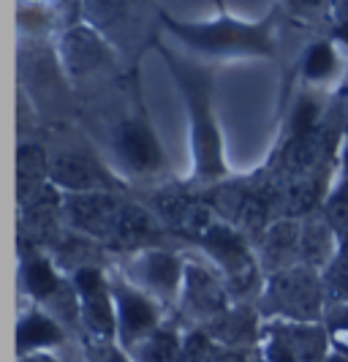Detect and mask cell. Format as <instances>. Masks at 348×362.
<instances>
[{
    "mask_svg": "<svg viewBox=\"0 0 348 362\" xmlns=\"http://www.w3.org/2000/svg\"><path fill=\"white\" fill-rule=\"evenodd\" d=\"M324 362H348V357H343V354H335V357H327Z\"/></svg>",
    "mask_w": 348,
    "mask_h": 362,
    "instance_id": "36",
    "label": "cell"
},
{
    "mask_svg": "<svg viewBox=\"0 0 348 362\" xmlns=\"http://www.w3.org/2000/svg\"><path fill=\"white\" fill-rule=\"evenodd\" d=\"M299 240H302V221L299 218H277L267 226V232L261 235V251H264V262L275 272L292 267L294 256L299 259Z\"/></svg>",
    "mask_w": 348,
    "mask_h": 362,
    "instance_id": "14",
    "label": "cell"
},
{
    "mask_svg": "<svg viewBox=\"0 0 348 362\" xmlns=\"http://www.w3.org/2000/svg\"><path fill=\"white\" fill-rule=\"evenodd\" d=\"M158 213L164 216L169 226L180 229L185 235L199 237V240H204L207 232L218 223L212 204L202 199H188V197H164L158 202Z\"/></svg>",
    "mask_w": 348,
    "mask_h": 362,
    "instance_id": "13",
    "label": "cell"
},
{
    "mask_svg": "<svg viewBox=\"0 0 348 362\" xmlns=\"http://www.w3.org/2000/svg\"><path fill=\"white\" fill-rule=\"evenodd\" d=\"M136 272H139V278L145 281L147 289L158 291L161 297H172V294L177 291V286H180V278L185 275V267L172 254L147 251V254L136 262Z\"/></svg>",
    "mask_w": 348,
    "mask_h": 362,
    "instance_id": "15",
    "label": "cell"
},
{
    "mask_svg": "<svg viewBox=\"0 0 348 362\" xmlns=\"http://www.w3.org/2000/svg\"><path fill=\"white\" fill-rule=\"evenodd\" d=\"M202 243L207 245V251L215 256V262H218V267L226 275V281L232 284V289L245 291L253 286V281H256V262H253L251 251L245 248V237L237 235L234 226L218 221L207 232Z\"/></svg>",
    "mask_w": 348,
    "mask_h": 362,
    "instance_id": "4",
    "label": "cell"
},
{
    "mask_svg": "<svg viewBox=\"0 0 348 362\" xmlns=\"http://www.w3.org/2000/svg\"><path fill=\"white\" fill-rule=\"evenodd\" d=\"M25 286L38 300H47V297H52V294L63 289V284H60L57 272L52 270V264L47 259H41V256H33V259L25 262Z\"/></svg>",
    "mask_w": 348,
    "mask_h": 362,
    "instance_id": "25",
    "label": "cell"
},
{
    "mask_svg": "<svg viewBox=\"0 0 348 362\" xmlns=\"http://www.w3.org/2000/svg\"><path fill=\"white\" fill-rule=\"evenodd\" d=\"M49 182L68 194H92L107 191V175L101 166L76 150H60L49 161Z\"/></svg>",
    "mask_w": 348,
    "mask_h": 362,
    "instance_id": "6",
    "label": "cell"
},
{
    "mask_svg": "<svg viewBox=\"0 0 348 362\" xmlns=\"http://www.w3.org/2000/svg\"><path fill=\"white\" fill-rule=\"evenodd\" d=\"M330 338H332V344L340 349V354L348 357V305L340 310V313H337V319L332 322Z\"/></svg>",
    "mask_w": 348,
    "mask_h": 362,
    "instance_id": "31",
    "label": "cell"
},
{
    "mask_svg": "<svg viewBox=\"0 0 348 362\" xmlns=\"http://www.w3.org/2000/svg\"><path fill=\"white\" fill-rule=\"evenodd\" d=\"M57 232V202L55 194L49 191L44 199L25 210V221H22V235L30 243H47L52 240Z\"/></svg>",
    "mask_w": 348,
    "mask_h": 362,
    "instance_id": "20",
    "label": "cell"
},
{
    "mask_svg": "<svg viewBox=\"0 0 348 362\" xmlns=\"http://www.w3.org/2000/svg\"><path fill=\"white\" fill-rule=\"evenodd\" d=\"M340 237L335 235L324 213H311L302 221V240H299V262L313 270H327L337 256Z\"/></svg>",
    "mask_w": 348,
    "mask_h": 362,
    "instance_id": "12",
    "label": "cell"
},
{
    "mask_svg": "<svg viewBox=\"0 0 348 362\" xmlns=\"http://www.w3.org/2000/svg\"><path fill=\"white\" fill-rule=\"evenodd\" d=\"M136 357H139V362H185L183 344L169 329L152 332L145 344L136 349Z\"/></svg>",
    "mask_w": 348,
    "mask_h": 362,
    "instance_id": "24",
    "label": "cell"
},
{
    "mask_svg": "<svg viewBox=\"0 0 348 362\" xmlns=\"http://www.w3.org/2000/svg\"><path fill=\"white\" fill-rule=\"evenodd\" d=\"M215 362H248V357L242 351H237V349H223Z\"/></svg>",
    "mask_w": 348,
    "mask_h": 362,
    "instance_id": "32",
    "label": "cell"
},
{
    "mask_svg": "<svg viewBox=\"0 0 348 362\" xmlns=\"http://www.w3.org/2000/svg\"><path fill=\"white\" fill-rule=\"evenodd\" d=\"M337 8H340V11H337V28H340V33L348 38V3H340Z\"/></svg>",
    "mask_w": 348,
    "mask_h": 362,
    "instance_id": "33",
    "label": "cell"
},
{
    "mask_svg": "<svg viewBox=\"0 0 348 362\" xmlns=\"http://www.w3.org/2000/svg\"><path fill=\"white\" fill-rule=\"evenodd\" d=\"M185 36L193 38L204 47H253L267 49L264 36L258 30L242 28V25H218V28H199V30H185Z\"/></svg>",
    "mask_w": 348,
    "mask_h": 362,
    "instance_id": "19",
    "label": "cell"
},
{
    "mask_svg": "<svg viewBox=\"0 0 348 362\" xmlns=\"http://www.w3.org/2000/svg\"><path fill=\"white\" fill-rule=\"evenodd\" d=\"M335 69V52L330 44H316L305 54V76L308 79H324Z\"/></svg>",
    "mask_w": 348,
    "mask_h": 362,
    "instance_id": "29",
    "label": "cell"
},
{
    "mask_svg": "<svg viewBox=\"0 0 348 362\" xmlns=\"http://www.w3.org/2000/svg\"><path fill=\"white\" fill-rule=\"evenodd\" d=\"M223 351V346L210 332H191L183 344L185 362H215Z\"/></svg>",
    "mask_w": 348,
    "mask_h": 362,
    "instance_id": "27",
    "label": "cell"
},
{
    "mask_svg": "<svg viewBox=\"0 0 348 362\" xmlns=\"http://www.w3.org/2000/svg\"><path fill=\"white\" fill-rule=\"evenodd\" d=\"M63 54L71 74L92 71L104 60V44L90 28H73L63 38Z\"/></svg>",
    "mask_w": 348,
    "mask_h": 362,
    "instance_id": "16",
    "label": "cell"
},
{
    "mask_svg": "<svg viewBox=\"0 0 348 362\" xmlns=\"http://www.w3.org/2000/svg\"><path fill=\"white\" fill-rule=\"evenodd\" d=\"M324 216L330 221V226L335 229L337 237H346L348 235V185L340 188L324 207Z\"/></svg>",
    "mask_w": 348,
    "mask_h": 362,
    "instance_id": "30",
    "label": "cell"
},
{
    "mask_svg": "<svg viewBox=\"0 0 348 362\" xmlns=\"http://www.w3.org/2000/svg\"><path fill=\"white\" fill-rule=\"evenodd\" d=\"M340 117L348 123V88L343 90V95H340Z\"/></svg>",
    "mask_w": 348,
    "mask_h": 362,
    "instance_id": "34",
    "label": "cell"
},
{
    "mask_svg": "<svg viewBox=\"0 0 348 362\" xmlns=\"http://www.w3.org/2000/svg\"><path fill=\"white\" fill-rule=\"evenodd\" d=\"M185 308L204 322H215L226 313V289L215 272H210L202 264H185Z\"/></svg>",
    "mask_w": 348,
    "mask_h": 362,
    "instance_id": "7",
    "label": "cell"
},
{
    "mask_svg": "<svg viewBox=\"0 0 348 362\" xmlns=\"http://www.w3.org/2000/svg\"><path fill=\"white\" fill-rule=\"evenodd\" d=\"M193 150H196V158L202 166L204 175H218L220 169V139L215 134V128L207 117V109L202 101H193Z\"/></svg>",
    "mask_w": 348,
    "mask_h": 362,
    "instance_id": "18",
    "label": "cell"
},
{
    "mask_svg": "<svg viewBox=\"0 0 348 362\" xmlns=\"http://www.w3.org/2000/svg\"><path fill=\"white\" fill-rule=\"evenodd\" d=\"M270 202L264 194H256V191H248L245 194V202H242V207H239L237 218H234V229H237V235L242 237H258L267 232V226H270Z\"/></svg>",
    "mask_w": 348,
    "mask_h": 362,
    "instance_id": "22",
    "label": "cell"
},
{
    "mask_svg": "<svg viewBox=\"0 0 348 362\" xmlns=\"http://www.w3.org/2000/svg\"><path fill=\"white\" fill-rule=\"evenodd\" d=\"M76 297H79V310L85 329L90 332L98 344H109L114 329H117V305L112 300V291L104 281L101 270L95 267H82L76 272Z\"/></svg>",
    "mask_w": 348,
    "mask_h": 362,
    "instance_id": "3",
    "label": "cell"
},
{
    "mask_svg": "<svg viewBox=\"0 0 348 362\" xmlns=\"http://www.w3.org/2000/svg\"><path fill=\"white\" fill-rule=\"evenodd\" d=\"M22 362H57L55 357H47V354H30V357H25Z\"/></svg>",
    "mask_w": 348,
    "mask_h": 362,
    "instance_id": "35",
    "label": "cell"
},
{
    "mask_svg": "<svg viewBox=\"0 0 348 362\" xmlns=\"http://www.w3.org/2000/svg\"><path fill=\"white\" fill-rule=\"evenodd\" d=\"M114 142H117V153L123 156V161L136 172H152L164 163V153H161L155 134L142 120L120 123L114 131Z\"/></svg>",
    "mask_w": 348,
    "mask_h": 362,
    "instance_id": "9",
    "label": "cell"
},
{
    "mask_svg": "<svg viewBox=\"0 0 348 362\" xmlns=\"http://www.w3.org/2000/svg\"><path fill=\"white\" fill-rule=\"evenodd\" d=\"M114 305H117V329H120L126 344L139 349L152 332H158V310L152 305V300H147L145 294L117 289L114 291Z\"/></svg>",
    "mask_w": 348,
    "mask_h": 362,
    "instance_id": "8",
    "label": "cell"
},
{
    "mask_svg": "<svg viewBox=\"0 0 348 362\" xmlns=\"http://www.w3.org/2000/svg\"><path fill=\"white\" fill-rule=\"evenodd\" d=\"M123 210V202L112 197L109 191H92V194H68L66 197V216L73 229L85 232L88 237L114 240L117 218Z\"/></svg>",
    "mask_w": 348,
    "mask_h": 362,
    "instance_id": "5",
    "label": "cell"
},
{
    "mask_svg": "<svg viewBox=\"0 0 348 362\" xmlns=\"http://www.w3.org/2000/svg\"><path fill=\"white\" fill-rule=\"evenodd\" d=\"M330 329L302 322H275L264 329L267 362H324L330 357Z\"/></svg>",
    "mask_w": 348,
    "mask_h": 362,
    "instance_id": "2",
    "label": "cell"
},
{
    "mask_svg": "<svg viewBox=\"0 0 348 362\" xmlns=\"http://www.w3.org/2000/svg\"><path fill=\"white\" fill-rule=\"evenodd\" d=\"M49 156L44 147L28 145L19 147L17 156V182H19V202L22 207H33L49 194Z\"/></svg>",
    "mask_w": 348,
    "mask_h": 362,
    "instance_id": "11",
    "label": "cell"
},
{
    "mask_svg": "<svg viewBox=\"0 0 348 362\" xmlns=\"http://www.w3.org/2000/svg\"><path fill=\"white\" fill-rule=\"evenodd\" d=\"M158 229H161L158 218L150 210H145L142 204H123L120 218H117V229H114V240L120 245L139 248V245H147L150 240H155Z\"/></svg>",
    "mask_w": 348,
    "mask_h": 362,
    "instance_id": "17",
    "label": "cell"
},
{
    "mask_svg": "<svg viewBox=\"0 0 348 362\" xmlns=\"http://www.w3.org/2000/svg\"><path fill=\"white\" fill-rule=\"evenodd\" d=\"M324 300H327L324 275L302 262L280 272H272L267 284V303L286 322L318 325L324 313Z\"/></svg>",
    "mask_w": 348,
    "mask_h": 362,
    "instance_id": "1",
    "label": "cell"
},
{
    "mask_svg": "<svg viewBox=\"0 0 348 362\" xmlns=\"http://www.w3.org/2000/svg\"><path fill=\"white\" fill-rule=\"evenodd\" d=\"M245 188H239V185H223L215 191V199H212V210H215V216L223 221V223H234V218H237L239 207H242V202H245Z\"/></svg>",
    "mask_w": 348,
    "mask_h": 362,
    "instance_id": "28",
    "label": "cell"
},
{
    "mask_svg": "<svg viewBox=\"0 0 348 362\" xmlns=\"http://www.w3.org/2000/svg\"><path fill=\"white\" fill-rule=\"evenodd\" d=\"M210 335L226 344H251L256 338V316L251 310H226L220 319L210 325Z\"/></svg>",
    "mask_w": 348,
    "mask_h": 362,
    "instance_id": "21",
    "label": "cell"
},
{
    "mask_svg": "<svg viewBox=\"0 0 348 362\" xmlns=\"http://www.w3.org/2000/svg\"><path fill=\"white\" fill-rule=\"evenodd\" d=\"M324 275V289L330 300L346 303L348 305V235L340 237V248L337 256L332 259V264L321 272Z\"/></svg>",
    "mask_w": 348,
    "mask_h": 362,
    "instance_id": "26",
    "label": "cell"
},
{
    "mask_svg": "<svg viewBox=\"0 0 348 362\" xmlns=\"http://www.w3.org/2000/svg\"><path fill=\"white\" fill-rule=\"evenodd\" d=\"M332 147H335V131L332 128L316 126L308 134L294 136V142L286 150V172L321 177V169L330 161Z\"/></svg>",
    "mask_w": 348,
    "mask_h": 362,
    "instance_id": "10",
    "label": "cell"
},
{
    "mask_svg": "<svg viewBox=\"0 0 348 362\" xmlns=\"http://www.w3.org/2000/svg\"><path fill=\"white\" fill-rule=\"evenodd\" d=\"M60 338H63L60 327L49 316H44V313H30L19 325V349H25V351L55 346L60 344Z\"/></svg>",
    "mask_w": 348,
    "mask_h": 362,
    "instance_id": "23",
    "label": "cell"
}]
</instances>
